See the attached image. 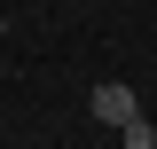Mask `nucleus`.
<instances>
[{"label":"nucleus","mask_w":157,"mask_h":149,"mask_svg":"<svg viewBox=\"0 0 157 149\" xmlns=\"http://www.w3.org/2000/svg\"><path fill=\"white\" fill-rule=\"evenodd\" d=\"M86 110H94L102 126H126V118H141V102H134V86H126V78H102V86L86 94Z\"/></svg>","instance_id":"nucleus-1"},{"label":"nucleus","mask_w":157,"mask_h":149,"mask_svg":"<svg viewBox=\"0 0 157 149\" xmlns=\"http://www.w3.org/2000/svg\"><path fill=\"white\" fill-rule=\"evenodd\" d=\"M118 133H126V149H157V126H149V118H126Z\"/></svg>","instance_id":"nucleus-2"}]
</instances>
